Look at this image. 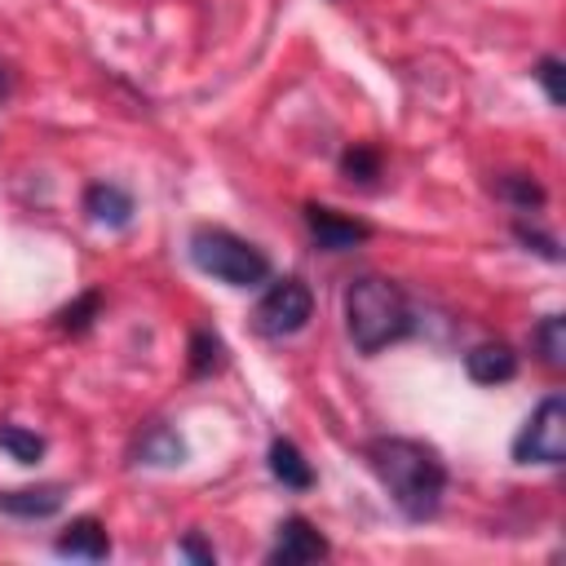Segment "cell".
<instances>
[{"mask_svg": "<svg viewBox=\"0 0 566 566\" xmlns=\"http://www.w3.org/2000/svg\"><path fill=\"white\" fill-rule=\"evenodd\" d=\"M84 212L97 221V226H111V230H124L133 221V195L115 181H93L84 190Z\"/></svg>", "mask_w": 566, "mask_h": 566, "instance_id": "cell-11", "label": "cell"}, {"mask_svg": "<svg viewBox=\"0 0 566 566\" xmlns=\"http://www.w3.org/2000/svg\"><path fill=\"white\" fill-rule=\"evenodd\" d=\"M340 172H345L349 181H358V186H371V181L380 177V155H376L371 146H349V150L340 155Z\"/></svg>", "mask_w": 566, "mask_h": 566, "instance_id": "cell-18", "label": "cell"}, {"mask_svg": "<svg viewBox=\"0 0 566 566\" xmlns=\"http://www.w3.org/2000/svg\"><path fill=\"white\" fill-rule=\"evenodd\" d=\"M371 473L380 478V486L389 491V500L398 504L402 517L411 522H424L442 509V495H447V464L438 460L433 447L416 442V438H371L363 447Z\"/></svg>", "mask_w": 566, "mask_h": 566, "instance_id": "cell-1", "label": "cell"}, {"mask_svg": "<svg viewBox=\"0 0 566 566\" xmlns=\"http://www.w3.org/2000/svg\"><path fill=\"white\" fill-rule=\"evenodd\" d=\"M491 190L504 199V203H513V208H522V212H535V208H544V186L535 181V177H526V172H504V177H495L491 181Z\"/></svg>", "mask_w": 566, "mask_h": 566, "instance_id": "cell-14", "label": "cell"}, {"mask_svg": "<svg viewBox=\"0 0 566 566\" xmlns=\"http://www.w3.org/2000/svg\"><path fill=\"white\" fill-rule=\"evenodd\" d=\"M0 447L18 460V464H35L44 455V438L31 433V429H18V424H0Z\"/></svg>", "mask_w": 566, "mask_h": 566, "instance_id": "cell-17", "label": "cell"}, {"mask_svg": "<svg viewBox=\"0 0 566 566\" xmlns=\"http://www.w3.org/2000/svg\"><path fill=\"white\" fill-rule=\"evenodd\" d=\"M221 363H226V345H221V336L208 332V327H199V332L190 336V371H195V376H208V371H217Z\"/></svg>", "mask_w": 566, "mask_h": 566, "instance_id": "cell-16", "label": "cell"}, {"mask_svg": "<svg viewBox=\"0 0 566 566\" xmlns=\"http://www.w3.org/2000/svg\"><path fill=\"white\" fill-rule=\"evenodd\" d=\"M513 234H517V243L535 248L544 261H562V252H557V239H553V234H544L539 226H531V221H513Z\"/></svg>", "mask_w": 566, "mask_h": 566, "instance_id": "cell-20", "label": "cell"}, {"mask_svg": "<svg viewBox=\"0 0 566 566\" xmlns=\"http://www.w3.org/2000/svg\"><path fill=\"white\" fill-rule=\"evenodd\" d=\"M190 261L226 287H256L270 279V256L226 226H199L190 234Z\"/></svg>", "mask_w": 566, "mask_h": 566, "instance_id": "cell-3", "label": "cell"}, {"mask_svg": "<svg viewBox=\"0 0 566 566\" xmlns=\"http://www.w3.org/2000/svg\"><path fill=\"white\" fill-rule=\"evenodd\" d=\"M535 349L548 367H562L566 363V318L562 314H548L539 327H535Z\"/></svg>", "mask_w": 566, "mask_h": 566, "instance_id": "cell-15", "label": "cell"}, {"mask_svg": "<svg viewBox=\"0 0 566 566\" xmlns=\"http://www.w3.org/2000/svg\"><path fill=\"white\" fill-rule=\"evenodd\" d=\"M535 80L544 84V97L553 102V106H562L566 102V93H562V57H539V66H535Z\"/></svg>", "mask_w": 566, "mask_h": 566, "instance_id": "cell-21", "label": "cell"}, {"mask_svg": "<svg viewBox=\"0 0 566 566\" xmlns=\"http://www.w3.org/2000/svg\"><path fill=\"white\" fill-rule=\"evenodd\" d=\"M9 93V75H4V66H0V97Z\"/></svg>", "mask_w": 566, "mask_h": 566, "instance_id": "cell-23", "label": "cell"}, {"mask_svg": "<svg viewBox=\"0 0 566 566\" xmlns=\"http://www.w3.org/2000/svg\"><path fill=\"white\" fill-rule=\"evenodd\" d=\"M270 473L287 486V491H310L314 486V469H310V460L296 451V442H287V438H274L270 442Z\"/></svg>", "mask_w": 566, "mask_h": 566, "instance_id": "cell-13", "label": "cell"}, {"mask_svg": "<svg viewBox=\"0 0 566 566\" xmlns=\"http://www.w3.org/2000/svg\"><path fill=\"white\" fill-rule=\"evenodd\" d=\"M464 371L478 385H504V380L517 376V354L504 340H486V345H473L464 354Z\"/></svg>", "mask_w": 566, "mask_h": 566, "instance_id": "cell-10", "label": "cell"}, {"mask_svg": "<svg viewBox=\"0 0 566 566\" xmlns=\"http://www.w3.org/2000/svg\"><path fill=\"white\" fill-rule=\"evenodd\" d=\"M177 548H181V557H195V562H203V566H212V562H217V557H212V548H208V544H199L195 535H186Z\"/></svg>", "mask_w": 566, "mask_h": 566, "instance_id": "cell-22", "label": "cell"}, {"mask_svg": "<svg viewBox=\"0 0 566 566\" xmlns=\"http://www.w3.org/2000/svg\"><path fill=\"white\" fill-rule=\"evenodd\" d=\"M66 500V486L62 482H40V486H18V491H0V513L9 517H53Z\"/></svg>", "mask_w": 566, "mask_h": 566, "instance_id": "cell-8", "label": "cell"}, {"mask_svg": "<svg viewBox=\"0 0 566 566\" xmlns=\"http://www.w3.org/2000/svg\"><path fill=\"white\" fill-rule=\"evenodd\" d=\"M97 310H102V292H84L80 301H71L66 310H57V327L62 332H84Z\"/></svg>", "mask_w": 566, "mask_h": 566, "instance_id": "cell-19", "label": "cell"}, {"mask_svg": "<svg viewBox=\"0 0 566 566\" xmlns=\"http://www.w3.org/2000/svg\"><path fill=\"white\" fill-rule=\"evenodd\" d=\"M305 226H310L314 243L327 248V252H345V248H354V243H363L371 234L367 221H354V217H345L336 208H323V203H310L305 208Z\"/></svg>", "mask_w": 566, "mask_h": 566, "instance_id": "cell-7", "label": "cell"}, {"mask_svg": "<svg viewBox=\"0 0 566 566\" xmlns=\"http://www.w3.org/2000/svg\"><path fill=\"white\" fill-rule=\"evenodd\" d=\"M133 455H137V464H159V469H168V464H181V460H186V442H181L177 429L150 424V429L137 438Z\"/></svg>", "mask_w": 566, "mask_h": 566, "instance_id": "cell-12", "label": "cell"}, {"mask_svg": "<svg viewBox=\"0 0 566 566\" xmlns=\"http://www.w3.org/2000/svg\"><path fill=\"white\" fill-rule=\"evenodd\" d=\"M314 314V296L301 279H279L261 301H256V332L261 336H296Z\"/></svg>", "mask_w": 566, "mask_h": 566, "instance_id": "cell-5", "label": "cell"}, {"mask_svg": "<svg viewBox=\"0 0 566 566\" xmlns=\"http://www.w3.org/2000/svg\"><path fill=\"white\" fill-rule=\"evenodd\" d=\"M318 557H327V539L314 531L310 517L292 513L279 526V539L270 548V566H301V562H318Z\"/></svg>", "mask_w": 566, "mask_h": 566, "instance_id": "cell-6", "label": "cell"}, {"mask_svg": "<svg viewBox=\"0 0 566 566\" xmlns=\"http://www.w3.org/2000/svg\"><path fill=\"white\" fill-rule=\"evenodd\" d=\"M411 327L416 318L398 283L363 274L345 287V332L358 354H380L385 345H398L402 336H411Z\"/></svg>", "mask_w": 566, "mask_h": 566, "instance_id": "cell-2", "label": "cell"}, {"mask_svg": "<svg viewBox=\"0 0 566 566\" xmlns=\"http://www.w3.org/2000/svg\"><path fill=\"white\" fill-rule=\"evenodd\" d=\"M513 460L517 464H562L566 460V402L562 394H548L526 424L513 438Z\"/></svg>", "mask_w": 566, "mask_h": 566, "instance_id": "cell-4", "label": "cell"}, {"mask_svg": "<svg viewBox=\"0 0 566 566\" xmlns=\"http://www.w3.org/2000/svg\"><path fill=\"white\" fill-rule=\"evenodd\" d=\"M57 557H84V562H102L111 557V535L97 517H75L57 539H53Z\"/></svg>", "mask_w": 566, "mask_h": 566, "instance_id": "cell-9", "label": "cell"}]
</instances>
